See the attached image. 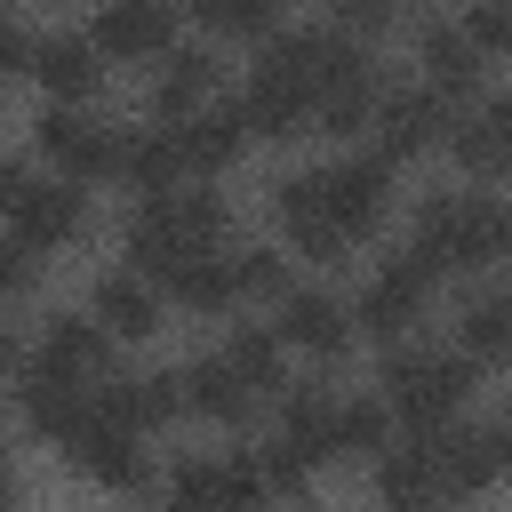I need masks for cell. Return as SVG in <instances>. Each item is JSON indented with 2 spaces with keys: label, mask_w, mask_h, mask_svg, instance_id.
<instances>
[{
  "label": "cell",
  "mask_w": 512,
  "mask_h": 512,
  "mask_svg": "<svg viewBox=\"0 0 512 512\" xmlns=\"http://www.w3.org/2000/svg\"><path fill=\"white\" fill-rule=\"evenodd\" d=\"M408 248H416L424 264H440L448 280H456V272L512 264V200H496V192H480V184H432V192L416 200Z\"/></svg>",
  "instance_id": "1"
},
{
  "label": "cell",
  "mask_w": 512,
  "mask_h": 512,
  "mask_svg": "<svg viewBox=\"0 0 512 512\" xmlns=\"http://www.w3.org/2000/svg\"><path fill=\"white\" fill-rule=\"evenodd\" d=\"M472 384H480V360H472L464 344H424V336H408V344H384V360H376V392L392 400V416H400L408 432L456 424L464 400H472Z\"/></svg>",
  "instance_id": "2"
},
{
  "label": "cell",
  "mask_w": 512,
  "mask_h": 512,
  "mask_svg": "<svg viewBox=\"0 0 512 512\" xmlns=\"http://www.w3.org/2000/svg\"><path fill=\"white\" fill-rule=\"evenodd\" d=\"M0 200H8V240L40 248V256H64V248L88 240V184H72V176H56V168L40 176L32 160H8Z\"/></svg>",
  "instance_id": "3"
},
{
  "label": "cell",
  "mask_w": 512,
  "mask_h": 512,
  "mask_svg": "<svg viewBox=\"0 0 512 512\" xmlns=\"http://www.w3.org/2000/svg\"><path fill=\"white\" fill-rule=\"evenodd\" d=\"M32 144H40V160H48L56 176H72V184H120L136 128L104 120L96 104H48V112L32 120Z\"/></svg>",
  "instance_id": "4"
},
{
  "label": "cell",
  "mask_w": 512,
  "mask_h": 512,
  "mask_svg": "<svg viewBox=\"0 0 512 512\" xmlns=\"http://www.w3.org/2000/svg\"><path fill=\"white\" fill-rule=\"evenodd\" d=\"M440 264H424L416 248H392L376 272H368V288H360V328L376 336V344H408V336H424V320L440 312Z\"/></svg>",
  "instance_id": "5"
},
{
  "label": "cell",
  "mask_w": 512,
  "mask_h": 512,
  "mask_svg": "<svg viewBox=\"0 0 512 512\" xmlns=\"http://www.w3.org/2000/svg\"><path fill=\"white\" fill-rule=\"evenodd\" d=\"M264 504H272V480L256 448H208L160 480V512H264Z\"/></svg>",
  "instance_id": "6"
},
{
  "label": "cell",
  "mask_w": 512,
  "mask_h": 512,
  "mask_svg": "<svg viewBox=\"0 0 512 512\" xmlns=\"http://www.w3.org/2000/svg\"><path fill=\"white\" fill-rule=\"evenodd\" d=\"M144 440H152V432H144V424H128V416L112 408V384H104V400L88 408V424H80L56 456H64V464H80L104 496H136V488H152V456H144Z\"/></svg>",
  "instance_id": "7"
},
{
  "label": "cell",
  "mask_w": 512,
  "mask_h": 512,
  "mask_svg": "<svg viewBox=\"0 0 512 512\" xmlns=\"http://www.w3.org/2000/svg\"><path fill=\"white\" fill-rule=\"evenodd\" d=\"M232 104H240V120H248L256 144H296V136L320 128V96H312V80H304L272 40H264V56L248 64V88H240Z\"/></svg>",
  "instance_id": "8"
},
{
  "label": "cell",
  "mask_w": 512,
  "mask_h": 512,
  "mask_svg": "<svg viewBox=\"0 0 512 512\" xmlns=\"http://www.w3.org/2000/svg\"><path fill=\"white\" fill-rule=\"evenodd\" d=\"M272 216H280V232H288V248L304 256V264H344L360 240L336 224V200H328V168H288L280 184H272Z\"/></svg>",
  "instance_id": "9"
},
{
  "label": "cell",
  "mask_w": 512,
  "mask_h": 512,
  "mask_svg": "<svg viewBox=\"0 0 512 512\" xmlns=\"http://www.w3.org/2000/svg\"><path fill=\"white\" fill-rule=\"evenodd\" d=\"M368 472H376V504H384V512H448V504H456V480H448V464H440V432H432V424L408 432V440H392Z\"/></svg>",
  "instance_id": "10"
},
{
  "label": "cell",
  "mask_w": 512,
  "mask_h": 512,
  "mask_svg": "<svg viewBox=\"0 0 512 512\" xmlns=\"http://www.w3.org/2000/svg\"><path fill=\"white\" fill-rule=\"evenodd\" d=\"M272 328L288 336V352H304V360L336 368V360L352 352V336H360V312H352L336 288H320V280H296V288L272 304Z\"/></svg>",
  "instance_id": "11"
},
{
  "label": "cell",
  "mask_w": 512,
  "mask_h": 512,
  "mask_svg": "<svg viewBox=\"0 0 512 512\" xmlns=\"http://www.w3.org/2000/svg\"><path fill=\"white\" fill-rule=\"evenodd\" d=\"M456 96H440V88H424V80H408V88H392L384 96V112H376V128H368V144L384 152V160H424V152H440L448 136H456Z\"/></svg>",
  "instance_id": "12"
},
{
  "label": "cell",
  "mask_w": 512,
  "mask_h": 512,
  "mask_svg": "<svg viewBox=\"0 0 512 512\" xmlns=\"http://www.w3.org/2000/svg\"><path fill=\"white\" fill-rule=\"evenodd\" d=\"M320 168H328L336 224H344L352 240H376L384 216H392V168H400V160H384V152L368 144V152H336V160H320Z\"/></svg>",
  "instance_id": "13"
},
{
  "label": "cell",
  "mask_w": 512,
  "mask_h": 512,
  "mask_svg": "<svg viewBox=\"0 0 512 512\" xmlns=\"http://www.w3.org/2000/svg\"><path fill=\"white\" fill-rule=\"evenodd\" d=\"M88 40L112 64H160L176 48V0H96Z\"/></svg>",
  "instance_id": "14"
},
{
  "label": "cell",
  "mask_w": 512,
  "mask_h": 512,
  "mask_svg": "<svg viewBox=\"0 0 512 512\" xmlns=\"http://www.w3.org/2000/svg\"><path fill=\"white\" fill-rule=\"evenodd\" d=\"M448 160L464 168V184H512V88L472 96V104L456 112Z\"/></svg>",
  "instance_id": "15"
},
{
  "label": "cell",
  "mask_w": 512,
  "mask_h": 512,
  "mask_svg": "<svg viewBox=\"0 0 512 512\" xmlns=\"http://www.w3.org/2000/svg\"><path fill=\"white\" fill-rule=\"evenodd\" d=\"M480 72H488V48L456 16H424V32H416V80L440 88V96H456V104H472Z\"/></svg>",
  "instance_id": "16"
},
{
  "label": "cell",
  "mask_w": 512,
  "mask_h": 512,
  "mask_svg": "<svg viewBox=\"0 0 512 512\" xmlns=\"http://www.w3.org/2000/svg\"><path fill=\"white\" fill-rule=\"evenodd\" d=\"M208 104H224V56L176 40L152 64V120H184V112H208Z\"/></svg>",
  "instance_id": "17"
},
{
  "label": "cell",
  "mask_w": 512,
  "mask_h": 512,
  "mask_svg": "<svg viewBox=\"0 0 512 512\" xmlns=\"http://www.w3.org/2000/svg\"><path fill=\"white\" fill-rule=\"evenodd\" d=\"M104 48L88 32H40V56H32V80L48 88V104H96L104 88Z\"/></svg>",
  "instance_id": "18"
},
{
  "label": "cell",
  "mask_w": 512,
  "mask_h": 512,
  "mask_svg": "<svg viewBox=\"0 0 512 512\" xmlns=\"http://www.w3.org/2000/svg\"><path fill=\"white\" fill-rule=\"evenodd\" d=\"M256 400H264V392L224 360V344L184 360V408H192L200 424H224V432H232V424H248V416H256Z\"/></svg>",
  "instance_id": "19"
},
{
  "label": "cell",
  "mask_w": 512,
  "mask_h": 512,
  "mask_svg": "<svg viewBox=\"0 0 512 512\" xmlns=\"http://www.w3.org/2000/svg\"><path fill=\"white\" fill-rule=\"evenodd\" d=\"M160 280H144L136 264H112V272H96V288H88V312L120 336V344H144L152 328H160Z\"/></svg>",
  "instance_id": "20"
},
{
  "label": "cell",
  "mask_w": 512,
  "mask_h": 512,
  "mask_svg": "<svg viewBox=\"0 0 512 512\" xmlns=\"http://www.w3.org/2000/svg\"><path fill=\"white\" fill-rule=\"evenodd\" d=\"M336 400H344V392H328L320 376H296V384L280 392V424H272V432L296 440L312 464H336Z\"/></svg>",
  "instance_id": "21"
},
{
  "label": "cell",
  "mask_w": 512,
  "mask_h": 512,
  "mask_svg": "<svg viewBox=\"0 0 512 512\" xmlns=\"http://www.w3.org/2000/svg\"><path fill=\"white\" fill-rule=\"evenodd\" d=\"M176 136H184V160H192V176H224L256 136H248V120H240V104H208V112H184L176 120Z\"/></svg>",
  "instance_id": "22"
},
{
  "label": "cell",
  "mask_w": 512,
  "mask_h": 512,
  "mask_svg": "<svg viewBox=\"0 0 512 512\" xmlns=\"http://www.w3.org/2000/svg\"><path fill=\"white\" fill-rule=\"evenodd\" d=\"M224 360H232L264 400H280V392L296 384V376H288V336H280L272 320H264V328H256V320H232V328H224Z\"/></svg>",
  "instance_id": "23"
},
{
  "label": "cell",
  "mask_w": 512,
  "mask_h": 512,
  "mask_svg": "<svg viewBox=\"0 0 512 512\" xmlns=\"http://www.w3.org/2000/svg\"><path fill=\"white\" fill-rule=\"evenodd\" d=\"M400 416H392V400L384 392H344L336 400V464H376L400 432H392Z\"/></svg>",
  "instance_id": "24"
},
{
  "label": "cell",
  "mask_w": 512,
  "mask_h": 512,
  "mask_svg": "<svg viewBox=\"0 0 512 512\" xmlns=\"http://www.w3.org/2000/svg\"><path fill=\"white\" fill-rule=\"evenodd\" d=\"M456 344L472 352V360H512V272L496 280V288H480V296H464V312H456Z\"/></svg>",
  "instance_id": "25"
},
{
  "label": "cell",
  "mask_w": 512,
  "mask_h": 512,
  "mask_svg": "<svg viewBox=\"0 0 512 512\" xmlns=\"http://www.w3.org/2000/svg\"><path fill=\"white\" fill-rule=\"evenodd\" d=\"M112 408L128 416V424H144V432H168L176 416H192L184 408V368H144V376H112Z\"/></svg>",
  "instance_id": "26"
},
{
  "label": "cell",
  "mask_w": 512,
  "mask_h": 512,
  "mask_svg": "<svg viewBox=\"0 0 512 512\" xmlns=\"http://www.w3.org/2000/svg\"><path fill=\"white\" fill-rule=\"evenodd\" d=\"M296 280H288V256L280 248H240L232 240V304L248 312V304H280Z\"/></svg>",
  "instance_id": "27"
},
{
  "label": "cell",
  "mask_w": 512,
  "mask_h": 512,
  "mask_svg": "<svg viewBox=\"0 0 512 512\" xmlns=\"http://www.w3.org/2000/svg\"><path fill=\"white\" fill-rule=\"evenodd\" d=\"M184 8H192L216 40H272L288 0H184Z\"/></svg>",
  "instance_id": "28"
},
{
  "label": "cell",
  "mask_w": 512,
  "mask_h": 512,
  "mask_svg": "<svg viewBox=\"0 0 512 512\" xmlns=\"http://www.w3.org/2000/svg\"><path fill=\"white\" fill-rule=\"evenodd\" d=\"M256 464H264L272 496H304V488L320 480V464H312V456H304L296 440H280V432H272V440H256Z\"/></svg>",
  "instance_id": "29"
},
{
  "label": "cell",
  "mask_w": 512,
  "mask_h": 512,
  "mask_svg": "<svg viewBox=\"0 0 512 512\" xmlns=\"http://www.w3.org/2000/svg\"><path fill=\"white\" fill-rule=\"evenodd\" d=\"M456 24L488 48V64H496V56H512V0H464V8H456Z\"/></svg>",
  "instance_id": "30"
},
{
  "label": "cell",
  "mask_w": 512,
  "mask_h": 512,
  "mask_svg": "<svg viewBox=\"0 0 512 512\" xmlns=\"http://www.w3.org/2000/svg\"><path fill=\"white\" fill-rule=\"evenodd\" d=\"M400 8H408V0H320V16H328V24H344V32H360V40H368V32H384Z\"/></svg>",
  "instance_id": "31"
},
{
  "label": "cell",
  "mask_w": 512,
  "mask_h": 512,
  "mask_svg": "<svg viewBox=\"0 0 512 512\" xmlns=\"http://www.w3.org/2000/svg\"><path fill=\"white\" fill-rule=\"evenodd\" d=\"M496 448H504V472H512V416H496Z\"/></svg>",
  "instance_id": "32"
}]
</instances>
